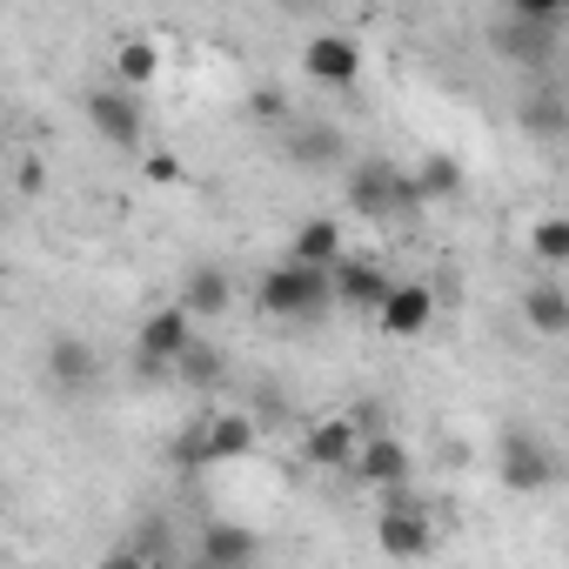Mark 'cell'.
Listing matches in <instances>:
<instances>
[{"mask_svg":"<svg viewBox=\"0 0 569 569\" xmlns=\"http://www.w3.org/2000/svg\"><path fill=\"white\" fill-rule=\"evenodd\" d=\"M174 302H188L194 316H228V309H234V274L201 261V268L181 281V296H174Z\"/></svg>","mask_w":569,"mask_h":569,"instance_id":"13","label":"cell"},{"mask_svg":"<svg viewBox=\"0 0 569 569\" xmlns=\"http://www.w3.org/2000/svg\"><path fill=\"white\" fill-rule=\"evenodd\" d=\"M349 476H362L369 489H402V482L416 476V462H409V449H402L396 436H382V429H376V436L362 442V456H356V469H349Z\"/></svg>","mask_w":569,"mask_h":569,"instance_id":"11","label":"cell"},{"mask_svg":"<svg viewBox=\"0 0 569 569\" xmlns=\"http://www.w3.org/2000/svg\"><path fill=\"white\" fill-rule=\"evenodd\" d=\"M289 254H296V261H322V268H336V261L349 254L342 221H336V214H309V221L289 234Z\"/></svg>","mask_w":569,"mask_h":569,"instance_id":"12","label":"cell"},{"mask_svg":"<svg viewBox=\"0 0 569 569\" xmlns=\"http://www.w3.org/2000/svg\"><path fill=\"white\" fill-rule=\"evenodd\" d=\"M174 369H181V376H188V382H208V376H221V362H214V356H208V349H188V356H181V362H174Z\"/></svg>","mask_w":569,"mask_h":569,"instance_id":"22","label":"cell"},{"mask_svg":"<svg viewBox=\"0 0 569 569\" xmlns=\"http://www.w3.org/2000/svg\"><path fill=\"white\" fill-rule=\"evenodd\" d=\"M261 556V536H248V529H234V522H214L208 536H201V562H214V569H248Z\"/></svg>","mask_w":569,"mask_h":569,"instance_id":"17","label":"cell"},{"mask_svg":"<svg viewBox=\"0 0 569 569\" xmlns=\"http://www.w3.org/2000/svg\"><path fill=\"white\" fill-rule=\"evenodd\" d=\"M362 442H369V429L356 422V416H329V422H316L309 429V462L316 469H356V456H362Z\"/></svg>","mask_w":569,"mask_h":569,"instance_id":"9","label":"cell"},{"mask_svg":"<svg viewBox=\"0 0 569 569\" xmlns=\"http://www.w3.org/2000/svg\"><path fill=\"white\" fill-rule=\"evenodd\" d=\"M141 168H148V181H181V161L174 154H141Z\"/></svg>","mask_w":569,"mask_h":569,"instance_id":"23","label":"cell"},{"mask_svg":"<svg viewBox=\"0 0 569 569\" xmlns=\"http://www.w3.org/2000/svg\"><path fill=\"white\" fill-rule=\"evenodd\" d=\"M389 268H376L369 254H342L336 261V309H356V316H376L389 302Z\"/></svg>","mask_w":569,"mask_h":569,"instance_id":"7","label":"cell"},{"mask_svg":"<svg viewBox=\"0 0 569 569\" xmlns=\"http://www.w3.org/2000/svg\"><path fill=\"white\" fill-rule=\"evenodd\" d=\"M462 194V161L456 154H422V168H416V201H456Z\"/></svg>","mask_w":569,"mask_h":569,"instance_id":"18","label":"cell"},{"mask_svg":"<svg viewBox=\"0 0 569 569\" xmlns=\"http://www.w3.org/2000/svg\"><path fill=\"white\" fill-rule=\"evenodd\" d=\"M509 8H516V21H556V14H569V0H509Z\"/></svg>","mask_w":569,"mask_h":569,"instance_id":"21","label":"cell"},{"mask_svg":"<svg viewBox=\"0 0 569 569\" xmlns=\"http://www.w3.org/2000/svg\"><path fill=\"white\" fill-rule=\"evenodd\" d=\"M114 81H121V88H154V81H161V41H154V34H121V48H114Z\"/></svg>","mask_w":569,"mask_h":569,"instance_id":"14","label":"cell"},{"mask_svg":"<svg viewBox=\"0 0 569 569\" xmlns=\"http://www.w3.org/2000/svg\"><path fill=\"white\" fill-rule=\"evenodd\" d=\"M14 188H21V194H41V168H34V161H21V174H14Z\"/></svg>","mask_w":569,"mask_h":569,"instance_id":"24","label":"cell"},{"mask_svg":"<svg viewBox=\"0 0 569 569\" xmlns=\"http://www.w3.org/2000/svg\"><path fill=\"white\" fill-rule=\"evenodd\" d=\"M429 322H436V289L429 281H396L389 302L376 309V329L389 342H416V336H429Z\"/></svg>","mask_w":569,"mask_h":569,"instance_id":"5","label":"cell"},{"mask_svg":"<svg viewBox=\"0 0 569 569\" xmlns=\"http://www.w3.org/2000/svg\"><path fill=\"white\" fill-rule=\"evenodd\" d=\"M48 376H54L61 389H81V382L94 376V356H88V342H74V336H54V342H48Z\"/></svg>","mask_w":569,"mask_h":569,"instance_id":"19","label":"cell"},{"mask_svg":"<svg viewBox=\"0 0 569 569\" xmlns=\"http://www.w3.org/2000/svg\"><path fill=\"white\" fill-rule=\"evenodd\" d=\"M522 322L536 336H569V289H562V281H536V289H522Z\"/></svg>","mask_w":569,"mask_h":569,"instance_id":"16","label":"cell"},{"mask_svg":"<svg viewBox=\"0 0 569 569\" xmlns=\"http://www.w3.org/2000/svg\"><path fill=\"white\" fill-rule=\"evenodd\" d=\"M254 309H261L268 322H316V316H329V309H336V268L281 254V261L254 281Z\"/></svg>","mask_w":569,"mask_h":569,"instance_id":"1","label":"cell"},{"mask_svg":"<svg viewBox=\"0 0 569 569\" xmlns=\"http://www.w3.org/2000/svg\"><path fill=\"white\" fill-rule=\"evenodd\" d=\"M88 121H94V134L108 141V148H121V154H134L141 148V101H134V88H94L88 94Z\"/></svg>","mask_w":569,"mask_h":569,"instance_id":"4","label":"cell"},{"mask_svg":"<svg viewBox=\"0 0 569 569\" xmlns=\"http://www.w3.org/2000/svg\"><path fill=\"white\" fill-rule=\"evenodd\" d=\"M549 476H556V469H549V449H542V442H529V436H509V442H502V482H509V489L529 496V489H542Z\"/></svg>","mask_w":569,"mask_h":569,"instance_id":"15","label":"cell"},{"mask_svg":"<svg viewBox=\"0 0 569 569\" xmlns=\"http://www.w3.org/2000/svg\"><path fill=\"white\" fill-rule=\"evenodd\" d=\"M254 422L248 416H234V409H214L208 422H201V462H248L254 456Z\"/></svg>","mask_w":569,"mask_h":569,"instance_id":"10","label":"cell"},{"mask_svg":"<svg viewBox=\"0 0 569 569\" xmlns=\"http://www.w3.org/2000/svg\"><path fill=\"white\" fill-rule=\"evenodd\" d=\"M389 496H396V502L376 516V549H382V556H396V562L429 556V542H436L429 516H422V509H409V502H402V489H389Z\"/></svg>","mask_w":569,"mask_h":569,"instance_id":"6","label":"cell"},{"mask_svg":"<svg viewBox=\"0 0 569 569\" xmlns=\"http://www.w3.org/2000/svg\"><path fill=\"white\" fill-rule=\"evenodd\" d=\"M302 74L322 81V88H356V81H362V48H356L349 34H309Z\"/></svg>","mask_w":569,"mask_h":569,"instance_id":"8","label":"cell"},{"mask_svg":"<svg viewBox=\"0 0 569 569\" xmlns=\"http://www.w3.org/2000/svg\"><path fill=\"white\" fill-rule=\"evenodd\" d=\"M349 208H356L362 221H396L402 208H416V174L402 181L389 161H362V168L349 174Z\"/></svg>","mask_w":569,"mask_h":569,"instance_id":"2","label":"cell"},{"mask_svg":"<svg viewBox=\"0 0 569 569\" xmlns=\"http://www.w3.org/2000/svg\"><path fill=\"white\" fill-rule=\"evenodd\" d=\"M188 349H194V309H188V302H161V309L141 322L134 356H141L148 369H174Z\"/></svg>","mask_w":569,"mask_h":569,"instance_id":"3","label":"cell"},{"mask_svg":"<svg viewBox=\"0 0 569 569\" xmlns=\"http://www.w3.org/2000/svg\"><path fill=\"white\" fill-rule=\"evenodd\" d=\"M529 254H536L542 268H569V214L529 221Z\"/></svg>","mask_w":569,"mask_h":569,"instance_id":"20","label":"cell"}]
</instances>
